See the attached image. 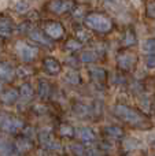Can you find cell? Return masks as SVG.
<instances>
[{
    "instance_id": "1",
    "label": "cell",
    "mask_w": 155,
    "mask_h": 156,
    "mask_svg": "<svg viewBox=\"0 0 155 156\" xmlns=\"http://www.w3.org/2000/svg\"><path fill=\"white\" fill-rule=\"evenodd\" d=\"M114 114L120 119H122L125 123H129L132 126H142V125L146 123V118L142 114L125 104H115Z\"/></svg>"
},
{
    "instance_id": "2",
    "label": "cell",
    "mask_w": 155,
    "mask_h": 156,
    "mask_svg": "<svg viewBox=\"0 0 155 156\" xmlns=\"http://www.w3.org/2000/svg\"><path fill=\"white\" fill-rule=\"evenodd\" d=\"M85 23H87L88 27L96 30L99 33H107L113 29V22L109 16L103 15V14L99 12H93L87 15L85 18Z\"/></svg>"
},
{
    "instance_id": "3",
    "label": "cell",
    "mask_w": 155,
    "mask_h": 156,
    "mask_svg": "<svg viewBox=\"0 0 155 156\" xmlns=\"http://www.w3.org/2000/svg\"><path fill=\"white\" fill-rule=\"evenodd\" d=\"M136 55L131 51H125V52H121L120 55L117 56V65L121 70H125L129 71L133 69V66L136 65Z\"/></svg>"
},
{
    "instance_id": "4",
    "label": "cell",
    "mask_w": 155,
    "mask_h": 156,
    "mask_svg": "<svg viewBox=\"0 0 155 156\" xmlns=\"http://www.w3.org/2000/svg\"><path fill=\"white\" fill-rule=\"evenodd\" d=\"M0 126H2L3 130L8 133H14L22 127V122L19 119H15V118H10L7 115H0Z\"/></svg>"
},
{
    "instance_id": "5",
    "label": "cell",
    "mask_w": 155,
    "mask_h": 156,
    "mask_svg": "<svg viewBox=\"0 0 155 156\" xmlns=\"http://www.w3.org/2000/svg\"><path fill=\"white\" fill-rule=\"evenodd\" d=\"M15 49H16V54L19 55V58H21L22 60H32L33 58L37 55V49L33 48V47L27 45V44L25 43H18L15 45Z\"/></svg>"
},
{
    "instance_id": "6",
    "label": "cell",
    "mask_w": 155,
    "mask_h": 156,
    "mask_svg": "<svg viewBox=\"0 0 155 156\" xmlns=\"http://www.w3.org/2000/svg\"><path fill=\"white\" fill-rule=\"evenodd\" d=\"M71 5H73V3L67 2V0H54L49 3V10L56 14H62L70 10Z\"/></svg>"
},
{
    "instance_id": "7",
    "label": "cell",
    "mask_w": 155,
    "mask_h": 156,
    "mask_svg": "<svg viewBox=\"0 0 155 156\" xmlns=\"http://www.w3.org/2000/svg\"><path fill=\"white\" fill-rule=\"evenodd\" d=\"M45 32L49 37L52 38H59L63 36V26L58 22H49L45 26Z\"/></svg>"
},
{
    "instance_id": "8",
    "label": "cell",
    "mask_w": 155,
    "mask_h": 156,
    "mask_svg": "<svg viewBox=\"0 0 155 156\" xmlns=\"http://www.w3.org/2000/svg\"><path fill=\"white\" fill-rule=\"evenodd\" d=\"M44 66H45L47 71H48L49 74H54L55 76V74L60 73V65L54 58H47V59L44 60Z\"/></svg>"
},
{
    "instance_id": "9",
    "label": "cell",
    "mask_w": 155,
    "mask_h": 156,
    "mask_svg": "<svg viewBox=\"0 0 155 156\" xmlns=\"http://www.w3.org/2000/svg\"><path fill=\"white\" fill-rule=\"evenodd\" d=\"M78 137L81 138L82 141H85V143H89V141H93L95 134H93V132L89 127H81V129L78 130Z\"/></svg>"
},
{
    "instance_id": "10",
    "label": "cell",
    "mask_w": 155,
    "mask_h": 156,
    "mask_svg": "<svg viewBox=\"0 0 155 156\" xmlns=\"http://www.w3.org/2000/svg\"><path fill=\"white\" fill-rule=\"evenodd\" d=\"M142 49L144 54L155 55V38H147V40L142 44Z\"/></svg>"
},
{
    "instance_id": "11",
    "label": "cell",
    "mask_w": 155,
    "mask_h": 156,
    "mask_svg": "<svg viewBox=\"0 0 155 156\" xmlns=\"http://www.w3.org/2000/svg\"><path fill=\"white\" fill-rule=\"evenodd\" d=\"M104 132H106V134L109 136V137H113V138H118V137H122L124 136V130L118 126H107L106 129H104Z\"/></svg>"
},
{
    "instance_id": "12",
    "label": "cell",
    "mask_w": 155,
    "mask_h": 156,
    "mask_svg": "<svg viewBox=\"0 0 155 156\" xmlns=\"http://www.w3.org/2000/svg\"><path fill=\"white\" fill-rule=\"evenodd\" d=\"M13 76H14L13 69L8 67L7 65H0V78H2V80L8 81L13 78Z\"/></svg>"
},
{
    "instance_id": "13",
    "label": "cell",
    "mask_w": 155,
    "mask_h": 156,
    "mask_svg": "<svg viewBox=\"0 0 155 156\" xmlns=\"http://www.w3.org/2000/svg\"><path fill=\"white\" fill-rule=\"evenodd\" d=\"M124 44L126 47H131L136 44V34L133 30H126L125 32V37H124Z\"/></svg>"
},
{
    "instance_id": "14",
    "label": "cell",
    "mask_w": 155,
    "mask_h": 156,
    "mask_svg": "<svg viewBox=\"0 0 155 156\" xmlns=\"http://www.w3.org/2000/svg\"><path fill=\"white\" fill-rule=\"evenodd\" d=\"M16 97H18V92L14 90V89H10V90H7L4 94H2V100L4 103H13V101H15Z\"/></svg>"
},
{
    "instance_id": "15",
    "label": "cell",
    "mask_w": 155,
    "mask_h": 156,
    "mask_svg": "<svg viewBox=\"0 0 155 156\" xmlns=\"http://www.w3.org/2000/svg\"><path fill=\"white\" fill-rule=\"evenodd\" d=\"M21 97H22V100H25V101H27V100H30L32 99V96H33V89L30 88L29 85H23L21 88Z\"/></svg>"
},
{
    "instance_id": "16",
    "label": "cell",
    "mask_w": 155,
    "mask_h": 156,
    "mask_svg": "<svg viewBox=\"0 0 155 156\" xmlns=\"http://www.w3.org/2000/svg\"><path fill=\"white\" fill-rule=\"evenodd\" d=\"M30 147L32 145H30V143L26 140V138H19V140H16V143H15V148L21 152L30 149Z\"/></svg>"
},
{
    "instance_id": "17",
    "label": "cell",
    "mask_w": 155,
    "mask_h": 156,
    "mask_svg": "<svg viewBox=\"0 0 155 156\" xmlns=\"http://www.w3.org/2000/svg\"><path fill=\"white\" fill-rule=\"evenodd\" d=\"M65 80L67 81L69 83H71V85H77V83L80 82V77L77 73H74V71H69L67 74H66Z\"/></svg>"
},
{
    "instance_id": "18",
    "label": "cell",
    "mask_w": 155,
    "mask_h": 156,
    "mask_svg": "<svg viewBox=\"0 0 155 156\" xmlns=\"http://www.w3.org/2000/svg\"><path fill=\"white\" fill-rule=\"evenodd\" d=\"M96 59V54L93 51H85L84 54L81 55V60L85 63H91V62H95Z\"/></svg>"
},
{
    "instance_id": "19",
    "label": "cell",
    "mask_w": 155,
    "mask_h": 156,
    "mask_svg": "<svg viewBox=\"0 0 155 156\" xmlns=\"http://www.w3.org/2000/svg\"><path fill=\"white\" fill-rule=\"evenodd\" d=\"M59 133L63 137H71V136L74 134V130H73V127L69 126V125H62L59 129Z\"/></svg>"
},
{
    "instance_id": "20",
    "label": "cell",
    "mask_w": 155,
    "mask_h": 156,
    "mask_svg": "<svg viewBox=\"0 0 155 156\" xmlns=\"http://www.w3.org/2000/svg\"><path fill=\"white\" fill-rule=\"evenodd\" d=\"M30 37H32L34 41H37V43L43 44V45H49V41L47 40L45 37H43V36H41V33H38V32H33L32 34H30Z\"/></svg>"
},
{
    "instance_id": "21",
    "label": "cell",
    "mask_w": 155,
    "mask_h": 156,
    "mask_svg": "<svg viewBox=\"0 0 155 156\" xmlns=\"http://www.w3.org/2000/svg\"><path fill=\"white\" fill-rule=\"evenodd\" d=\"M91 74H92V77L95 78V80H103V78L106 77V71L100 67L92 69V70H91Z\"/></svg>"
},
{
    "instance_id": "22",
    "label": "cell",
    "mask_w": 155,
    "mask_h": 156,
    "mask_svg": "<svg viewBox=\"0 0 155 156\" xmlns=\"http://www.w3.org/2000/svg\"><path fill=\"white\" fill-rule=\"evenodd\" d=\"M11 32V26L7 21H0V34H8Z\"/></svg>"
},
{
    "instance_id": "23",
    "label": "cell",
    "mask_w": 155,
    "mask_h": 156,
    "mask_svg": "<svg viewBox=\"0 0 155 156\" xmlns=\"http://www.w3.org/2000/svg\"><path fill=\"white\" fill-rule=\"evenodd\" d=\"M66 48H69L70 51H77V49L81 48V43H78L77 40H70L66 44Z\"/></svg>"
},
{
    "instance_id": "24",
    "label": "cell",
    "mask_w": 155,
    "mask_h": 156,
    "mask_svg": "<svg viewBox=\"0 0 155 156\" xmlns=\"http://www.w3.org/2000/svg\"><path fill=\"white\" fill-rule=\"evenodd\" d=\"M40 94H41V97L49 96V86L47 85L45 82H41L40 83Z\"/></svg>"
},
{
    "instance_id": "25",
    "label": "cell",
    "mask_w": 155,
    "mask_h": 156,
    "mask_svg": "<svg viewBox=\"0 0 155 156\" xmlns=\"http://www.w3.org/2000/svg\"><path fill=\"white\" fill-rule=\"evenodd\" d=\"M15 8H16V11H18V12H25V11L29 8V4H27L26 2H23V0H22V2H18V3H16V4H15Z\"/></svg>"
},
{
    "instance_id": "26",
    "label": "cell",
    "mask_w": 155,
    "mask_h": 156,
    "mask_svg": "<svg viewBox=\"0 0 155 156\" xmlns=\"http://www.w3.org/2000/svg\"><path fill=\"white\" fill-rule=\"evenodd\" d=\"M147 15L155 18V2H150L147 5Z\"/></svg>"
},
{
    "instance_id": "27",
    "label": "cell",
    "mask_w": 155,
    "mask_h": 156,
    "mask_svg": "<svg viewBox=\"0 0 155 156\" xmlns=\"http://www.w3.org/2000/svg\"><path fill=\"white\" fill-rule=\"evenodd\" d=\"M146 65L150 69H155V55H148L146 58Z\"/></svg>"
},
{
    "instance_id": "28",
    "label": "cell",
    "mask_w": 155,
    "mask_h": 156,
    "mask_svg": "<svg viewBox=\"0 0 155 156\" xmlns=\"http://www.w3.org/2000/svg\"><path fill=\"white\" fill-rule=\"evenodd\" d=\"M124 145H125V148H128V149H129V148H131V149H135L137 144L135 143L133 138H131V140H126L125 143H124Z\"/></svg>"
},
{
    "instance_id": "29",
    "label": "cell",
    "mask_w": 155,
    "mask_h": 156,
    "mask_svg": "<svg viewBox=\"0 0 155 156\" xmlns=\"http://www.w3.org/2000/svg\"><path fill=\"white\" fill-rule=\"evenodd\" d=\"M16 71H22V73H19V76H21V77L29 76V74H30V70H29V69H25V67H19Z\"/></svg>"
},
{
    "instance_id": "30",
    "label": "cell",
    "mask_w": 155,
    "mask_h": 156,
    "mask_svg": "<svg viewBox=\"0 0 155 156\" xmlns=\"http://www.w3.org/2000/svg\"><path fill=\"white\" fill-rule=\"evenodd\" d=\"M3 88V85H2V82H0V89H2Z\"/></svg>"
}]
</instances>
